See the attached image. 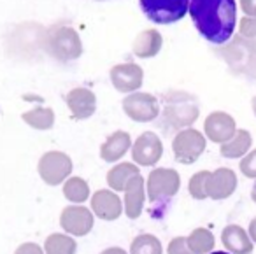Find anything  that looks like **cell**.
Masks as SVG:
<instances>
[{
  "label": "cell",
  "mask_w": 256,
  "mask_h": 254,
  "mask_svg": "<svg viewBox=\"0 0 256 254\" xmlns=\"http://www.w3.org/2000/svg\"><path fill=\"white\" fill-rule=\"evenodd\" d=\"M190 16L198 34L210 44H224L237 26L235 0H190Z\"/></svg>",
  "instance_id": "cell-1"
},
{
  "label": "cell",
  "mask_w": 256,
  "mask_h": 254,
  "mask_svg": "<svg viewBox=\"0 0 256 254\" xmlns=\"http://www.w3.org/2000/svg\"><path fill=\"white\" fill-rule=\"evenodd\" d=\"M162 123L170 130H184L196 121L200 114L198 102L186 92H167L162 96Z\"/></svg>",
  "instance_id": "cell-2"
},
{
  "label": "cell",
  "mask_w": 256,
  "mask_h": 254,
  "mask_svg": "<svg viewBox=\"0 0 256 254\" xmlns=\"http://www.w3.org/2000/svg\"><path fill=\"white\" fill-rule=\"evenodd\" d=\"M44 50L54 60L68 64L82 54V42L79 34L70 26H53L46 34Z\"/></svg>",
  "instance_id": "cell-3"
},
{
  "label": "cell",
  "mask_w": 256,
  "mask_h": 254,
  "mask_svg": "<svg viewBox=\"0 0 256 254\" xmlns=\"http://www.w3.org/2000/svg\"><path fill=\"white\" fill-rule=\"evenodd\" d=\"M148 198L153 205H160L168 202L181 188V177L174 168H160L151 170L148 177Z\"/></svg>",
  "instance_id": "cell-4"
},
{
  "label": "cell",
  "mask_w": 256,
  "mask_h": 254,
  "mask_svg": "<svg viewBox=\"0 0 256 254\" xmlns=\"http://www.w3.org/2000/svg\"><path fill=\"white\" fill-rule=\"evenodd\" d=\"M148 20L156 25H170L186 16L190 0H139Z\"/></svg>",
  "instance_id": "cell-5"
},
{
  "label": "cell",
  "mask_w": 256,
  "mask_h": 254,
  "mask_svg": "<svg viewBox=\"0 0 256 254\" xmlns=\"http://www.w3.org/2000/svg\"><path fill=\"white\" fill-rule=\"evenodd\" d=\"M72 160L68 154L62 151H48L40 156L37 163L39 176L48 186H58L65 182L72 174Z\"/></svg>",
  "instance_id": "cell-6"
},
{
  "label": "cell",
  "mask_w": 256,
  "mask_h": 254,
  "mask_svg": "<svg viewBox=\"0 0 256 254\" xmlns=\"http://www.w3.org/2000/svg\"><path fill=\"white\" fill-rule=\"evenodd\" d=\"M206 137L195 128H184L178 132L172 140V151L179 163L182 165H192L202 156L206 151Z\"/></svg>",
  "instance_id": "cell-7"
},
{
  "label": "cell",
  "mask_w": 256,
  "mask_h": 254,
  "mask_svg": "<svg viewBox=\"0 0 256 254\" xmlns=\"http://www.w3.org/2000/svg\"><path fill=\"white\" fill-rule=\"evenodd\" d=\"M123 110L137 123H150L160 116V102L151 93L134 92L123 98Z\"/></svg>",
  "instance_id": "cell-8"
},
{
  "label": "cell",
  "mask_w": 256,
  "mask_h": 254,
  "mask_svg": "<svg viewBox=\"0 0 256 254\" xmlns=\"http://www.w3.org/2000/svg\"><path fill=\"white\" fill-rule=\"evenodd\" d=\"M164 154V144L154 132H144L132 146V158L140 166H153Z\"/></svg>",
  "instance_id": "cell-9"
},
{
  "label": "cell",
  "mask_w": 256,
  "mask_h": 254,
  "mask_svg": "<svg viewBox=\"0 0 256 254\" xmlns=\"http://www.w3.org/2000/svg\"><path fill=\"white\" fill-rule=\"evenodd\" d=\"M60 226L72 236H84L93 228V212L82 205H68L62 210Z\"/></svg>",
  "instance_id": "cell-10"
},
{
  "label": "cell",
  "mask_w": 256,
  "mask_h": 254,
  "mask_svg": "<svg viewBox=\"0 0 256 254\" xmlns=\"http://www.w3.org/2000/svg\"><path fill=\"white\" fill-rule=\"evenodd\" d=\"M109 78L112 86L120 93L139 92L144 81V70L137 64H118L110 68Z\"/></svg>",
  "instance_id": "cell-11"
},
{
  "label": "cell",
  "mask_w": 256,
  "mask_h": 254,
  "mask_svg": "<svg viewBox=\"0 0 256 254\" xmlns=\"http://www.w3.org/2000/svg\"><path fill=\"white\" fill-rule=\"evenodd\" d=\"M204 132H206V137L209 140L223 144V142L230 140L234 137V134L237 132V124H235V120L230 114L223 112V110H216V112H210L206 118Z\"/></svg>",
  "instance_id": "cell-12"
},
{
  "label": "cell",
  "mask_w": 256,
  "mask_h": 254,
  "mask_svg": "<svg viewBox=\"0 0 256 254\" xmlns=\"http://www.w3.org/2000/svg\"><path fill=\"white\" fill-rule=\"evenodd\" d=\"M65 102H67V107L70 110V116L79 121L92 118L96 110L95 93L88 88H82V86L70 90L65 96Z\"/></svg>",
  "instance_id": "cell-13"
},
{
  "label": "cell",
  "mask_w": 256,
  "mask_h": 254,
  "mask_svg": "<svg viewBox=\"0 0 256 254\" xmlns=\"http://www.w3.org/2000/svg\"><path fill=\"white\" fill-rule=\"evenodd\" d=\"M92 212L104 221H116L123 214V202L116 191L100 190L92 196Z\"/></svg>",
  "instance_id": "cell-14"
},
{
  "label": "cell",
  "mask_w": 256,
  "mask_h": 254,
  "mask_svg": "<svg viewBox=\"0 0 256 254\" xmlns=\"http://www.w3.org/2000/svg\"><path fill=\"white\" fill-rule=\"evenodd\" d=\"M237 190V176L232 168H218L207 177V198L224 200Z\"/></svg>",
  "instance_id": "cell-15"
},
{
  "label": "cell",
  "mask_w": 256,
  "mask_h": 254,
  "mask_svg": "<svg viewBox=\"0 0 256 254\" xmlns=\"http://www.w3.org/2000/svg\"><path fill=\"white\" fill-rule=\"evenodd\" d=\"M144 179L142 176H136L130 182H128L124 193V202H123V208L124 214L128 219H137L142 214V207L144 202H146V188H144Z\"/></svg>",
  "instance_id": "cell-16"
},
{
  "label": "cell",
  "mask_w": 256,
  "mask_h": 254,
  "mask_svg": "<svg viewBox=\"0 0 256 254\" xmlns=\"http://www.w3.org/2000/svg\"><path fill=\"white\" fill-rule=\"evenodd\" d=\"M221 242L224 249L230 254H251L252 252V240L244 228L237 224H228L221 232Z\"/></svg>",
  "instance_id": "cell-17"
},
{
  "label": "cell",
  "mask_w": 256,
  "mask_h": 254,
  "mask_svg": "<svg viewBox=\"0 0 256 254\" xmlns=\"http://www.w3.org/2000/svg\"><path fill=\"white\" fill-rule=\"evenodd\" d=\"M130 146H132L130 134L123 130H118L114 134H110L106 138V142L102 144V148H100V158L107 163H114L126 154Z\"/></svg>",
  "instance_id": "cell-18"
},
{
  "label": "cell",
  "mask_w": 256,
  "mask_h": 254,
  "mask_svg": "<svg viewBox=\"0 0 256 254\" xmlns=\"http://www.w3.org/2000/svg\"><path fill=\"white\" fill-rule=\"evenodd\" d=\"M164 46V37L158 30H144L136 37L132 44V51L137 58H153L160 53Z\"/></svg>",
  "instance_id": "cell-19"
},
{
  "label": "cell",
  "mask_w": 256,
  "mask_h": 254,
  "mask_svg": "<svg viewBox=\"0 0 256 254\" xmlns=\"http://www.w3.org/2000/svg\"><path fill=\"white\" fill-rule=\"evenodd\" d=\"M252 144V137L248 130H237L234 134V137L230 140L223 142L220 148V152L223 158H240V156H246L251 149Z\"/></svg>",
  "instance_id": "cell-20"
},
{
  "label": "cell",
  "mask_w": 256,
  "mask_h": 254,
  "mask_svg": "<svg viewBox=\"0 0 256 254\" xmlns=\"http://www.w3.org/2000/svg\"><path fill=\"white\" fill-rule=\"evenodd\" d=\"M139 174L140 170L134 163H118L107 172V184L112 191H124L128 182Z\"/></svg>",
  "instance_id": "cell-21"
},
{
  "label": "cell",
  "mask_w": 256,
  "mask_h": 254,
  "mask_svg": "<svg viewBox=\"0 0 256 254\" xmlns=\"http://www.w3.org/2000/svg\"><path fill=\"white\" fill-rule=\"evenodd\" d=\"M22 118L28 126L36 128V130H51L54 124L53 109L44 106H39L32 110H26V112H23Z\"/></svg>",
  "instance_id": "cell-22"
},
{
  "label": "cell",
  "mask_w": 256,
  "mask_h": 254,
  "mask_svg": "<svg viewBox=\"0 0 256 254\" xmlns=\"http://www.w3.org/2000/svg\"><path fill=\"white\" fill-rule=\"evenodd\" d=\"M76 250H78L76 240L64 233H51L44 244L46 254H76Z\"/></svg>",
  "instance_id": "cell-23"
},
{
  "label": "cell",
  "mask_w": 256,
  "mask_h": 254,
  "mask_svg": "<svg viewBox=\"0 0 256 254\" xmlns=\"http://www.w3.org/2000/svg\"><path fill=\"white\" fill-rule=\"evenodd\" d=\"M190 249L195 254H209L214 249V235L207 228H196L186 236Z\"/></svg>",
  "instance_id": "cell-24"
},
{
  "label": "cell",
  "mask_w": 256,
  "mask_h": 254,
  "mask_svg": "<svg viewBox=\"0 0 256 254\" xmlns=\"http://www.w3.org/2000/svg\"><path fill=\"white\" fill-rule=\"evenodd\" d=\"M64 194L72 204H82L90 198V186L82 177H68L64 182Z\"/></svg>",
  "instance_id": "cell-25"
},
{
  "label": "cell",
  "mask_w": 256,
  "mask_h": 254,
  "mask_svg": "<svg viewBox=\"0 0 256 254\" xmlns=\"http://www.w3.org/2000/svg\"><path fill=\"white\" fill-rule=\"evenodd\" d=\"M164 247L162 242L154 235L150 233H142V235L136 236L130 246V254H162Z\"/></svg>",
  "instance_id": "cell-26"
},
{
  "label": "cell",
  "mask_w": 256,
  "mask_h": 254,
  "mask_svg": "<svg viewBox=\"0 0 256 254\" xmlns=\"http://www.w3.org/2000/svg\"><path fill=\"white\" fill-rule=\"evenodd\" d=\"M209 170H202V172H196L192 176L188 182L190 194L196 200H206L207 198V177H209Z\"/></svg>",
  "instance_id": "cell-27"
},
{
  "label": "cell",
  "mask_w": 256,
  "mask_h": 254,
  "mask_svg": "<svg viewBox=\"0 0 256 254\" xmlns=\"http://www.w3.org/2000/svg\"><path fill=\"white\" fill-rule=\"evenodd\" d=\"M240 172L249 179H256V149L249 151L244 158L240 160Z\"/></svg>",
  "instance_id": "cell-28"
},
{
  "label": "cell",
  "mask_w": 256,
  "mask_h": 254,
  "mask_svg": "<svg viewBox=\"0 0 256 254\" xmlns=\"http://www.w3.org/2000/svg\"><path fill=\"white\" fill-rule=\"evenodd\" d=\"M238 34L246 39H256V16H244L238 25Z\"/></svg>",
  "instance_id": "cell-29"
},
{
  "label": "cell",
  "mask_w": 256,
  "mask_h": 254,
  "mask_svg": "<svg viewBox=\"0 0 256 254\" xmlns=\"http://www.w3.org/2000/svg\"><path fill=\"white\" fill-rule=\"evenodd\" d=\"M167 252L168 254H195L190 249L184 236H176V238H172L167 247Z\"/></svg>",
  "instance_id": "cell-30"
},
{
  "label": "cell",
  "mask_w": 256,
  "mask_h": 254,
  "mask_svg": "<svg viewBox=\"0 0 256 254\" xmlns=\"http://www.w3.org/2000/svg\"><path fill=\"white\" fill-rule=\"evenodd\" d=\"M14 254H46V252H44L42 247L37 246V244L25 242V244H22V246H20L18 249L14 250Z\"/></svg>",
  "instance_id": "cell-31"
},
{
  "label": "cell",
  "mask_w": 256,
  "mask_h": 254,
  "mask_svg": "<svg viewBox=\"0 0 256 254\" xmlns=\"http://www.w3.org/2000/svg\"><path fill=\"white\" fill-rule=\"evenodd\" d=\"M240 9L246 16H256V0H240Z\"/></svg>",
  "instance_id": "cell-32"
},
{
  "label": "cell",
  "mask_w": 256,
  "mask_h": 254,
  "mask_svg": "<svg viewBox=\"0 0 256 254\" xmlns=\"http://www.w3.org/2000/svg\"><path fill=\"white\" fill-rule=\"evenodd\" d=\"M249 236H251L252 244H256V218L251 219V222H249V230H248Z\"/></svg>",
  "instance_id": "cell-33"
},
{
  "label": "cell",
  "mask_w": 256,
  "mask_h": 254,
  "mask_svg": "<svg viewBox=\"0 0 256 254\" xmlns=\"http://www.w3.org/2000/svg\"><path fill=\"white\" fill-rule=\"evenodd\" d=\"M100 254H128L124 249H121V247H109V249L102 250Z\"/></svg>",
  "instance_id": "cell-34"
},
{
  "label": "cell",
  "mask_w": 256,
  "mask_h": 254,
  "mask_svg": "<svg viewBox=\"0 0 256 254\" xmlns=\"http://www.w3.org/2000/svg\"><path fill=\"white\" fill-rule=\"evenodd\" d=\"M251 198H252V202L256 204V182L252 184V188H251Z\"/></svg>",
  "instance_id": "cell-35"
},
{
  "label": "cell",
  "mask_w": 256,
  "mask_h": 254,
  "mask_svg": "<svg viewBox=\"0 0 256 254\" xmlns=\"http://www.w3.org/2000/svg\"><path fill=\"white\" fill-rule=\"evenodd\" d=\"M251 109H252V112H254V116H256V96L252 98V102H251Z\"/></svg>",
  "instance_id": "cell-36"
},
{
  "label": "cell",
  "mask_w": 256,
  "mask_h": 254,
  "mask_svg": "<svg viewBox=\"0 0 256 254\" xmlns=\"http://www.w3.org/2000/svg\"><path fill=\"white\" fill-rule=\"evenodd\" d=\"M209 254H230V252H224V250H216V252H212V250H210Z\"/></svg>",
  "instance_id": "cell-37"
},
{
  "label": "cell",
  "mask_w": 256,
  "mask_h": 254,
  "mask_svg": "<svg viewBox=\"0 0 256 254\" xmlns=\"http://www.w3.org/2000/svg\"><path fill=\"white\" fill-rule=\"evenodd\" d=\"M100 2H102V0H100Z\"/></svg>",
  "instance_id": "cell-38"
}]
</instances>
